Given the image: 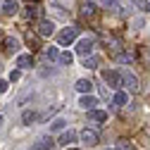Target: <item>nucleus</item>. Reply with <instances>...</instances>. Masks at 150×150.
<instances>
[{"instance_id":"nucleus-1","label":"nucleus","mask_w":150,"mask_h":150,"mask_svg":"<svg viewBox=\"0 0 150 150\" xmlns=\"http://www.w3.org/2000/svg\"><path fill=\"white\" fill-rule=\"evenodd\" d=\"M103 81H105L110 88H122V86H124L122 71H115V69H103Z\"/></svg>"},{"instance_id":"nucleus-2","label":"nucleus","mask_w":150,"mask_h":150,"mask_svg":"<svg viewBox=\"0 0 150 150\" xmlns=\"http://www.w3.org/2000/svg\"><path fill=\"white\" fill-rule=\"evenodd\" d=\"M122 81H124V86H126L129 93H138V91H141V81H138V76H136L134 71L124 69V71H122Z\"/></svg>"},{"instance_id":"nucleus-3","label":"nucleus","mask_w":150,"mask_h":150,"mask_svg":"<svg viewBox=\"0 0 150 150\" xmlns=\"http://www.w3.org/2000/svg\"><path fill=\"white\" fill-rule=\"evenodd\" d=\"M76 36H79V26H67V29H62V31H60L57 43H60V45H69V43L76 41Z\"/></svg>"},{"instance_id":"nucleus-4","label":"nucleus","mask_w":150,"mask_h":150,"mask_svg":"<svg viewBox=\"0 0 150 150\" xmlns=\"http://www.w3.org/2000/svg\"><path fill=\"white\" fill-rule=\"evenodd\" d=\"M93 45H96V41H93V38H81V41L76 43V52H79L81 57L86 60V57H91V52H93Z\"/></svg>"},{"instance_id":"nucleus-5","label":"nucleus","mask_w":150,"mask_h":150,"mask_svg":"<svg viewBox=\"0 0 150 150\" xmlns=\"http://www.w3.org/2000/svg\"><path fill=\"white\" fill-rule=\"evenodd\" d=\"M55 33V24L52 19H41L38 22V36H43V38H48V36Z\"/></svg>"},{"instance_id":"nucleus-6","label":"nucleus","mask_w":150,"mask_h":150,"mask_svg":"<svg viewBox=\"0 0 150 150\" xmlns=\"http://www.w3.org/2000/svg\"><path fill=\"white\" fill-rule=\"evenodd\" d=\"M3 12H5L7 17L19 14V0H3Z\"/></svg>"},{"instance_id":"nucleus-7","label":"nucleus","mask_w":150,"mask_h":150,"mask_svg":"<svg viewBox=\"0 0 150 150\" xmlns=\"http://www.w3.org/2000/svg\"><path fill=\"white\" fill-rule=\"evenodd\" d=\"M79 138H81L83 143H88V145H96V143H98V131H96V129H83Z\"/></svg>"},{"instance_id":"nucleus-8","label":"nucleus","mask_w":150,"mask_h":150,"mask_svg":"<svg viewBox=\"0 0 150 150\" xmlns=\"http://www.w3.org/2000/svg\"><path fill=\"white\" fill-rule=\"evenodd\" d=\"M38 119H41V115H38L36 110H24V112H22V124H26V126L36 124Z\"/></svg>"},{"instance_id":"nucleus-9","label":"nucleus","mask_w":150,"mask_h":150,"mask_svg":"<svg viewBox=\"0 0 150 150\" xmlns=\"http://www.w3.org/2000/svg\"><path fill=\"white\" fill-rule=\"evenodd\" d=\"M79 105H81L83 110L93 112V110H96V105H98V98H96V96H81V98H79Z\"/></svg>"},{"instance_id":"nucleus-10","label":"nucleus","mask_w":150,"mask_h":150,"mask_svg":"<svg viewBox=\"0 0 150 150\" xmlns=\"http://www.w3.org/2000/svg\"><path fill=\"white\" fill-rule=\"evenodd\" d=\"M76 138H79V136H76V131H71V129H69V131H62V136H60V141H57V143L69 148L71 143H76Z\"/></svg>"},{"instance_id":"nucleus-11","label":"nucleus","mask_w":150,"mask_h":150,"mask_svg":"<svg viewBox=\"0 0 150 150\" xmlns=\"http://www.w3.org/2000/svg\"><path fill=\"white\" fill-rule=\"evenodd\" d=\"M14 64L19 67V69H29V67L33 64V57H31V55H17V60H14Z\"/></svg>"},{"instance_id":"nucleus-12","label":"nucleus","mask_w":150,"mask_h":150,"mask_svg":"<svg viewBox=\"0 0 150 150\" xmlns=\"http://www.w3.org/2000/svg\"><path fill=\"white\" fill-rule=\"evenodd\" d=\"M76 91H79V93H83V96H91L93 83H91L88 79H79V81H76Z\"/></svg>"},{"instance_id":"nucleus-13","label":"nucleus","mask_w":150,"mask_h":150,"mask_svg":"<svg viewBox=\"0 0 150 150\" xmlns=\"http://www.w3.org/2000/svg\"><path fill=\"white\" fill-rule=\"evenodd\" d=\"M38 148H41V150H55V141H52L50 136H41V138H38Z\"/></svg>"},{"instance_id":"nucleus-14","label":"nucleus","mask_w":150,"mask_h":150,"mask_svg":"<svg viewBox=\"0 0 150 150\" xmlns=\"http://www.w3.org/2000/svg\"><path fill=\"white\" fill-rule=\"evenodd\" d=\"M50 131H67V119H62V117L52 119L50 122Z\"/></svg>"},{"instance_id":"nucleus-15","label":"nucleus","mask_w":150,"mask_h":150,"mask_svg":"<svg viewBox=\"0 0 150 150\" xmlns=\"http://www.w3.org/2000/svg\"><path fill=\"white\" fill-rule=\"evenodd\" d=\"M22 14L26 17V19H36V17H38V14H41V10H38V7H36V5H26Z\"/></svg>"},{"instance_id":"nucleus-16","label":"nucleus","mask_w":150,"mask_h":150,"mask_svg":"<svg viewBox=\"0 0 150 150\" xmlns=\"http://www.w3.org/2000/svg\"><path fill=\"white\" fill-rule=\"evenodd\" d=\"M88 117H91L93 122H107V112H103V110H93V112H88Z\"/></svg>"},{"instance_id":"nucleus-17","label":"nucleus","mask_w":150,"mask_h":150,"mask_svg":"<svg viewBox=\"0 0 150 150\" xmlns=\"http://www.w3.org/2000/svg\"><path fill=\"white\" fill-rule=\"evenodd\" d=\"M5 48H7L10 52H17V50H19V38H12V36L5 38Z\"/></svg>"},{"instance_id":"nucleus-18","label":"nucleus","mask_w":150,"mask_h":150,"mask_svg":"<svg viewBox=\"0 0 150 150\" xmlns=\"http://www.w3.org/2000/svg\"><path fill=\"white\" fill-rule=\"evenodd\" d=\"M115 57H117L122 64H131V62H134V55H131V52H117Z\"/></svg>"},{"instance_id":"nucleus-19","label":"nucleus","mask_w":150,"mask_h":150,"mask_svg":"<svg viewBox=\"0 0 150 150\" xmlns=\"http://www.w3.org/2000/svg\"><path fill=\"white\" fill-rule=\"evenodd\" d=\"M98 64H100V60L96 57V55H91V57H86V60H83V67H86V69H96Z\"/></svg>"},{"instance_id":"nucleus-20","label":"nucleus","mask_w":150,"mask_h":150,"mask_svg":"<svg viewBox=\"0 0 150 150\" xmlns=\"http://www.w3.org/2000/svg\"><path fill=\"white\" fill-rule=\"evenodd\" d=\"M126 100H129L126 93H124V91H117V93H115V100H112V103H115V105H126Z\"/></svg>"},{"instance_id":"nucleus-21","label":"nucleus","mask_w":150,"mask_h":150,"mask_svg":"<svg viewBox=\"0 0 150 150\" xmlns=\"http://www.w3.org/2000/svg\"><path fill=\"white\" fill-rule=\"evenodd\" d=\"M60 62H62V64H67V67H69V64H71V62H74V55H71V52H69V50H64V52H60Z\"/></svg>"},{"instance_id":"nucleus-22","label":"nucleus","mask_w":150,"mask_h":150,"mask_svg":"<svg viewBox=\"0 0 150 150\" xmlns=\"http://www.w3.org/2000/svg\"><path fill=\"white\" fill-rule=\"evenodd\" d=\"M131 3H134L141 12H148V10H150V0H131Z\"/></svg>"},{"instance_id":"nucleus-23","label":"nucleus","mask_w":150,"mask_h":150,"mask_svg":"<svg viewBox=\"0 0 150 150\" xmlns=\"http://www.w3.org/2000/svg\"><path fill=\"white\" fill-rule=\"evenodd\" d=\"M81 14H83V17H93V14H96V5H93V3H86L83 10H81Z\"/></svg>"},{"instance_id":"nucleus-24","label":"nucleus","mask_w":150,"mask_h":150,"mask_svg":"<svg viewBox=\"0 0 150 150\" xmlns=\"http://www.w3.org/2000/svg\"><path fill=\"white\" fill-rule=\"evenodd\" d=\"M45 57H48L50 62H52V60H60V50H57V48H48V50H45Z\"/></svg>"},{"instance_id":"nucleus-25","label":"nucleus","mask_w":150,"mask_h":150,"mask_svg":"<svg viewBox=\"0 0 150 150\" xmlns=\"http://www.w3.org/2000/svg\"><path fill=\"white\" fill-rule=\"evenodd\" d=\"M103 5L107 10H119V0H103Z\"/></svg>"},{"instance_id":"nucleus-26","label":"nucleus","mask_w":150,"mask_h":150,"mask_svg":"<svg viewBox=\"0 0 150 150\" xmlns=\"http://www.w3.org/2000/svg\"><path fill=\"white\" fill-rule=\"evenodd\" d=\"M115 150H136V148H134V145H131V143H129V141H119V143H117V148H115Z\"/></svg>"},{"instance_id":"nucleus-27","label":"nucleus","mask_w":150,"mask_h":150,"mask_svg":"<svg viewBox=\"0 0 150 150\" xmlns=\"http://www.w3.org/2000/svg\"><path fill=\"white\" fill-rule=\"evenodd\" d=\"M22 79V69H14V71H10V81H19Z\"/></svg>"},{"instance_id":"nucleus-28","label":"nucleus","mask_w":150,"mask_h":150,"mask_svg":"<svg viewBox=\"0 0 150 150\" xmlns=\"http://www.w3.org/2000/svg\"><path fill=\"white\" fill-rule=\"evenodd\" d=\"M26 43H29L31 48H36V45H38V36H31V33H29V36H26Z\"/></svg>"},{"instance_id":"nucleus-29","label":"nucleus","mask_w":150,"mask_h":150,"mask_svg":"<svg viewBox=\"0 0 150 150\" xmlns=\"http://www.w3.org/2000/svg\"><path fill=\"white\" fill-rule=\"evenodd\" d=\"M7 88H10V83L5 79H0V93H7Z\"/></svg>"},{"instance_id":"nucleus-30","label":"nucleus","mask_w":150,"mask_h":150,"mask_svg":"<svg viewBox=\"0 0 150 150\" xmlns=\"http://www.w3.org/2000/svg\"><path fill=\"white\" fill-rule=\"evenodd\" d=\"M143 24H145V19H136V22H134V24H131V26H134V29H141Z\"/></svg>"},{"instance_id":"nucleus-31","label":"nucleus","mask_w":150,"mask_h":150,"mask_svg":"<svg viewBox=\"0 0 150 150\" xmlns=\"http://www.w3.org/2000/svg\"><path fill=\"white\" fill-rule=\"evenodd\" d=\"M145 136H148V138H150V124H148V126H145Z\"/></svg>"},{"instance_id":"nucleus-32","label":"nucleus","mask_w":150,"mask_h":150,"mask_svg":"<svg viewBox=\"0 0 150 150\" xmlns=\"http://www.w3.org/2000/svg\"><path fill=\"white\" fill-rule=\"evenodd\" d=\"M29 150H41V148H38V143H33V148H29Z\"/></svg>"},{"instance_id":"nucleus-33","label":"nucleus","mask_w":150,"mask_h":150,"mask_svg":"<svg viewBox=\"0 0 150 150\" xmlns=\"http://www.w3.org/2000/svg\"><path fill=\"white\" fill-rule=\"evenodd\" d=\"M3 122H5V117H3V115H0V126H3Z\"/></svg>"},{"instance_id":"nucleus-34","label":"nucleus","mask_w":150,"mask_h":150,"mask_svg":"<svg viewBox=\"0 0 150 150\" xmlns=\"http://www.w3.org/2000/svg\"><path fill=\"white\" fill-rule=\"evenodd\" d=\"M69 150H79V148H69Z\"/></svg>"},{"instance_id":"nucleus-35","label":"nucleus","mask_w":150,"mask_h":150,"mask_svg":"<svg viewBox=\"0 0 150 150\" xmlns=\"http://www.w3.org/2000/svg\"><path fill=\"white\" fill-rule=\"evenodd\" d=\"M105 150H112V148H105Z\"/></svg>"},{"instance_id":"nucleus-36","label":"nucleus","mask_w":150,"mask_h":150,"mask_svg":"<svg viewBox=\"0 0 150 150\" xmlns=\"http://www.w3.org/2000/svg\"><path fill=\"white\" fill-rule=\"evenodd\" d=\"M33 3H36V0H33Z\"/></svg>"}]
</instances>
